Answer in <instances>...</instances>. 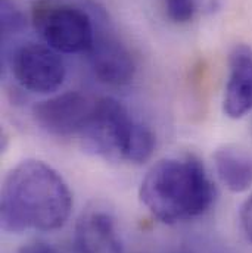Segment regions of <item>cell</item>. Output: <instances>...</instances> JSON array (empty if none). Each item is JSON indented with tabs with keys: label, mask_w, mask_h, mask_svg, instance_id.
Here are the masks:
<instances>
[{
	"label": "cell",
	"mask_w": 252,
	"mask_h": 253,
	"mask_svg": "<svg viewBox=\"0 0 252 253\" xmlns=\"http://www.w3.org/2000/svg\"><path fill=\"white\" fill-rule=\"evenodd\" d=\"M72 194L50 165L25 159L10 169L1 189L0 221L7 233L55 231L65 225Z\"/></svg>",
	"instance_id": "1"
},
{
	"label": "cell",
	"mask_w": 252,
	"mask_h": 253,
	"mask_svg": "<svg viewBox=\"0 0 252 253\" xmlns=\"http://www.w3.org/2000/svg\"><path fill=\"white\" fill-rule=\"evenodd\" d=\"M215 196L203 164L193 155L158 161L142 180L143 206L164 224L189 221L205 213Z\"/></svg>",
	"instance_id": "2"
},
{
	"label": "cell",
	"mask_w": 252,
	"mask_h": 253,
	"mask_svg": "<svg viewBox=\"0 0 252 253\" xmlns=\"http://www.w3.org/2000/svg\"><path fill=\"white\" fill-rule=\"evenodd\" d=\"M81 138L93 153L131 164L146 162L156 144L153 132L136 121L126 106L112 97L95 100Z\"/></svg>",
	"instance_id": "3"
},
{
	"label": "cell",
	"mask_w": 252,
	"mask_h": 253,
	"mask_svg": "<svg viewBox=\"0 0 252 253\" xmlns=\"http://www.w3.org/2000/svg\"><path fill=\"white\" fill-rule=\"evenodd\" d=\"M36 27L46 46L58 53H89L96 31L92 18L75 6H46L36 15Z\"/></svg>",
	"instance_id": "4"
},
{
	"label": "cell",
	"mask_w": 252,
	"mask_h": 253,
	"mask_svg": "<svg viewBox=\"0 0 252 253\" xmlns=\"http://www.w3.org/2000/svg\"><path fill=\"white\" fill-rule=\"evenodd\" d=\"M9 61L16 83L30 93L49 94L63 84L65 63L49 46L27 43L19 46Z\"/></svg>",
	"instance_id": "5"
},
{
	"label": "cell",
	"mask_w": 252,
	"mask_h": 253,
	"mask_svg": "<svg viewBox=\"0 0 252 253\" xmlns=\"http://www.w3.org/2000/svg\"><path fill=\"white\" fill-rule=\"evenodd\" d=\"M95 100L81 93L66 91L42 100L33 106V120L40 129L55 137L81 135L90 115Z\"/></svg>",
	"instance_id": "6"
},
{
	"label": "cell",
	"mask_w": 252,
	"mask_h": 253,
	"mask_svg": "<svg viewBox=\"0 0 252 253\" xmlns=\"http://www.w3.org/2000/svg\"><path fill=\"white\" fill-rule=\"evenodd\" d=\"M89 62L95 77L108 85L121 87L131 83L136 72L133 56L127 47L109 33H96Z\"/></svg>",
	"instance_id": "7"
},
{
	"label": "cell",
	"mask_w": 252,
	"mask_h": 253,
	"mask_svg": "<svg viewBox=\"0 0 252 253\" xmlns=\"http://www.w3.org/2000/svg\"><path fill=\"white\" fill-rule=\"evenodd\" d=\"M75 253H124L114 216L98 206L87 208L74 228Z\"/></svg>",
	"instance_id": "8"
},
{
	"label": "cell",
	"mask_w": 252,
	"mask_h": 253,
	"mask_svg": "<svg viewBox=\"0 0 252 253\" xmlns=\"http://www.w3.org/2000/svg\"><path fill=\"white\" fill-rule=\"evenodd\" d=\"M223 112L232 120L252 112V47L247 44L236 46L229 56Z\"/></svg>",
	"instance_id": "9"
},
{
	"label": "cell",
	"mask_w": 252,
	"mask_h": 253,
	"mask_svg": "<svg viewBox=\"0 0 252 253\" xmlns=\"http://www.w3.org/2000/svg\"><path fill=\"white\" fill-rule=\"evenodd\" d=\"M214 165L223 186L232 193H244L252 186V155L235 146L220 147Z\"/></svg>",
	"instance_id": "10"
},
{
	"label": "cell",
	"mask_w": 252,
	"mask_h": 253,
	"mask_svg": "<svg viewBox=\"0 0 252 253\" xmlns=\"http://www.w3.org/2000/svg\"><path fill=\"white\" fill-rule=\"evenodd\" d=\"M0 28H1V50L7 47L10 39L24 30L25 19L22 12L12 0H0Z\"/></svg>",
	"instance_id": "11"
},
{
	"label": "cell",
	"mask_w": 252,
	"mask_h": 253,
	"mask_svg": "<svg viewBox=\"0 0 252 253\" xmlns=\"http://www.w3.org/2000/svg\"><path fill=\"white\" fill-rule=\"evenodd\" d=\"M199 0H164L167 16L176 24L190 22L198 12Z\"/></svg>",
	"instance_id": "12"
},
{
	"label": "cell",
	"mask_w": 252,
	"mask_h": 253,
	"mask_svg": "<svg viewBox=\"0 0 252 253\" xmlns=\"http://www.w3.org/2000/svg\"><path fill=\"white\" fill-rule=\"evenodd\" d=\"M241 228L245 234V237L252 243V194L244 202L239 213Z\"/></svg>",
	"instance_id": "13"
},
{
	"label": "cell",
	"mask_w": 252,
	"mask_h": 253,
	"mask_svg": "<svg viewBox=\"0 0 252 253\" xmlns=\"http://www.w3.org/2000/svg\"><path fill=\"white\" fill-rule=\"evenodd\" d=\"M18 253H59L52 246L46 243H31L28 246H24Z\"/></svg>",
	"instance_id": "14"
},
{
	"label": "cell",
	"mask_w": 252,
	"mask_h": 253,
	"mask_svg": "<svg viewBox=\"0 0 252 253\" xmlns=\"http://www.w3.org/2000/svg\"><path fill=\"white\" fill-rule=\"evenodd\" d=\"M159 253H193L190 249H186V248H179V249H170V251H164V252Z\"/></svg>",
	"instance_id": "15"
}]
</instances>
